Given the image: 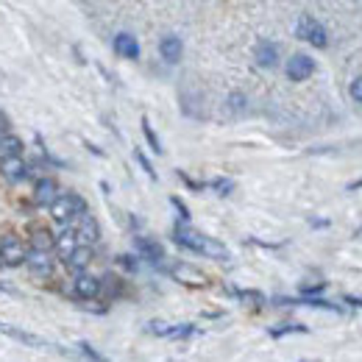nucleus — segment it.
I'll list each match as a JSON object with an SVG mask.
<instances>
[{
  "mask_svg": "<svg viewBox=\"0 0 362 362\" xmlns=\"http://www.w3.org/2000/svg\"><path fill=\"white\" fill-rule=\"evenodd\" d=\"M115 53L120 56V59H129V62H136L139 59V42H136L134 34H129V31H120L117 37H115Z\"/></svg>",
  "mask_w": 362,
  "mask_h": 362,
  "instance_id": "4468645a",
  "label": "nucleus"
},
{
  "mask_svg": "<svg viewBox=\"0 0 362 362\" xmlns=\"http://www.w3.org/2000/svg\"><path fill=\"white\" fill-rule=\"evenodd\" d=\"M25 268L34 273L37 279H53V273H56L53 251H37V248H31L28 251V259H25Z\"/></svg>",
  "mask_w": 362,
  "mask_h": 362,
  "instance_id": "6e6552de",
  "label": "nucleus"
},
{
  "mask_svg": "<svg viewBox=\"0 0 362 362\" xmlns=\"http://www.w3.org/2000/svg\"><path fill=\"white\" fill-rule=\"evenodd\" d=\"M170 204H173V206L179 209V218H181V221H187V223H189V209H187V206L181 204L179 198H170Z\"/></svg>",
  "mask_w": 362,
  "mask_h": 362,
  "instance_id": "2f4dec72",
  "label": "nucleus"
},
{
  "mask_svg": "<svg viewBox=\"0 0 362 362\" xmlns=\"http://www.w3.org/2000/svg\"><path fill=\"white\" fill-rule=\"evenodd\" d=\"M357 189H362V179L354 181V184H349V192H357Z\"/></svg>",
  "mask_w": 362,
  "mask_h": 362,
  "instance_id": "f704fd0d",
  "label": "nucleus"
},
{
  "mask_svg": "<svg viewBox=\"0 0 362 362\" xmlns=\"http://www.w3.org/2000/svg\"><path fill=\"white\" fill-rule=\"evenodd\" d=\"M8 126H11V123H8V117H6L3 112H0V136H3L6 132H8Z\"/></svg>",
  "mask_w": 362,
  "mask_h": 362,
  "instance_id": "473e14b6",
  "label": "nucleus"
},
{
  "mask_svg": "<svg viewBox=\"0 0 362 362\" xmlns=\"http://www.w3.org/2000/svg\"><path fill=\"white\" fill-rule=\"evenodd\" d=\"M351 98H354L357 103H362V76H357V78L351 81Z\"/></svg>",
  "mask_w": 362,
  "mask_h": 362,
  "instance_id": "7c9ffc66",
  "label": "nucleus"
},
{
  "mask_svg": "<svg viewBox=\"0 0 362 362\" xmlns=\"http://www.w3.org/2000/svg\"><path fill=\"white\" fill-rule=\"evenodd\" d=\"M117 262L126 268L129 273H134L136 268H139V262H136V257H132V254H123V257H117Z\"/></svg>",
  "mask_w": 362,
  "mask_h": 362,
  "instance_id": "cd10ccee",
  "label": "nucleus"
},
{
  "mask_svg": "<svg viewBox=\"0 0 362 362\" xmlns=\"http://www.w3.org/2000/svg\"><path fill=\"white\" fill-rule=\"evenodd\" d=\"M343 301H346V304H354V307H362V298H354V296H346Z\"/></svg>",
  "mask_w": 362,
  "mask_h": 362,
  "instance_id": "72a5a7b5",
  "label": "nucleus"
},
{
  "mask_svg": "<svg viewBox=\"0 0 362 362\" xmlns=\"http://www.w3.org/2000/svg\"><path fill=\"white\" fill-rule=\"evenodd\" d=\"M234 296H237L240 301L254 304V307H262V304H265V296H262V293H257V290H234Z\"/></svg>",
  "mask_w": 362,
  "mask_h": 362,
  "instance_id": "b1692460",
  "label": "nucleus"
},
{
  "mask_svg": "<svg viewBox=\"0 0 362 362\" xmlns=\"http://www.w3.org/2000/svg\"><path fill=\"white\" fill-rule=\"evenodd\" d=\"M209 187H212L218 195H223V198L234 192V181H231V179H212V181H209Z\"/></svg>",
  "mask_w": 362,
  "mask_h": 362,
  "instance_id": "393cba45",
  "label": "nucleus"
},
{
  "mask_svg": "<svg viewBox=\"0 0 362 362\" xmlns=\"http://www.w3.org/2000/svg\"><path fill=\"white\" fill-rule=\"evenodd\" d=\"M23 148H25V142H23L20 136L14 134L11 129H8L6 134L0 136V159H6V156H14V153H23Z\"/></svg>",
  "mask_w": 362,
  "mask_h": 362,
  "instance_id": "aec40b11",
  "label": "nucleus"
},
{
  "mask_svg": "<svg viewBox=\"0 0 362 362\" xmlns=\"http://www.w3.org/2000/svg\"><path fill=\"white\" fill-rule=\"evenodd\" d=\"M195 334V326L192 323H173L170 326V340H187V337H192Z\"/></svg>",
  "mask_w": 362,
  "mask_h": 362,
  "instance_id": "4be33fe9",
  "label": "nucleus"
},
{
  "mask_svg": "<svg viewBox=\"0 0 362 362\" xmlns=\"http://www.w3.org/2000/svg\"><path fill=\"white\" fill-rule=\"evenodd\" d=\"M28 245L23 237H17L14 231L3 234L0 237V268H17V265H25L28 259Z\"/></svg>",
  "mask_w": 362,
  "mask_h": 362,
  "instance_id": "7ed1b4c3",
  "label": "nucleus"
},
{
  "mask_svg": "<svg viewBox=\"0 0 362 362\" xmlns=\"http://www.w3.org/2000/svg\"><path fill=\"white\" fill-rule=\"evenodd\" d=\"M136 251H139V257L145 259V262H151V265H162V259H165V248H162V243H156V240H151V237H136Z\"/></svg>",
  "mask_w": 362,
  "mask_h": 362,
  "instance_id": "ddd939ff",
  "label": "nucleus"
},
{
  "mask_svg": "<svg viewBox=\"0 0 362 362\" xmlns=\"http://www.w3.org/2000/svg\"><path fill=\"white\" fill-rule=\"evenodd\" d=\"M254 59H257V64L259 67H265V70H271L279 64V45L276 42H268V40H262L257 50H254Z\"/></svg>",
  "mask_w": 362,
  "mask_h": 362,
  "instance_id": "f3484780",
  "label": "nucleus"
},
{
  "mask_svg": "<svg viewBox=\"0 0 362 362\" xmlns=\"http://www.w3.org/2000/svg\"><path fill=\"white\" fill-rule=\"evenodd\" d=\"M0 290H6V287H3V284H0Z\"/></svg>",
  "mask_w": 362,
  "mask_h": 362,
  "instance_id": "c9c22d12",
  "label": "nucleus"
},
{
  "mask_svg": "<svg viewBox=\"0 0 362 362\" xmlns=\"http://www.w3.org/2000/svg\"><path fill=\"white\" fill-rule=\"evenodd\" d=\"M53 245H56L53 231H47L45 226L31 228V248H37V251H53Z\"/></svg>",
  "mask_w": 362,
  "mask_h": 362,
  "instance_id": "6ab92c4d",
  "label": "nucleus"
},
{
  "mask_svg": "<svg viewBox=\"0 0 362 362\" xmlns=\"http://www.w3.org/2000/svg\"><path fill=\"white\" fill-rule=\"evenodd\" d=\"M0 332L3 334H8L11 340H20V343H25V346H34V349H56V346H50L47 340L42 337H37V334H31V332H23V329H17V326H8V323H3L0 320Z\"/></svg>",
  "mask_w": 362,
  "mask_h": 362,
  "instance_id": "2eb2a0df",
  "label": "nucleus"
},
{
  "mask_svg": "<svg viewBox=\"0 0 362 362\" xmlns=\"http://www.w3.org/2000/svg\"><path fill=\"white\" fill-rule=\"evenodd\" d=\"M179 176H181V181H184V184H187V187H189V189H195V192H201V189H204V187H206V184H204V181H195V179H189V176H187V173H184V170H179Z\"/></svg>",
  "mask_w": 362,
  "mask_h": 362,
  "instance_id": "c85d7f7f",
  "label": "nucleus"
},
{
  "mask_svg": "<svg viewBox=\"0 0 362 362\" xmlns=\"http://www.w3.org/2000/svg\"><path fill=\"white\" fill-rule=\"evenodd\" d=\"M293 332L304 334L307 326H301V323H279V326H273L271 329V337H284V334H293Z\"/></svg>",
  "mask_w": 362,
  "mask_h": 362,
  "instance_id": "5701e85b",
  "label": "nucleus"
},
{
  "mask_svg": "<svg viewBox=\"0 0 362 362\" xmlns=\"http://www.w3.org/2000/svg\"><path fill=\"white\" fill-rule=\"evenodd\" d=\"M81 243H78V234H76V226L73 223H67V226L62 228V234H56V245H53V254L59 257V259H67L76 248H78Z\"/></svg>",
  "mask_w": 362,
  "mask_h": 362,
  "instance_id": "f8f14e48",
  "label": "nucleus"
},
{
  "mask_svg": "<svg viewBox=\"0 0 362 362\" xmlns=\"http://www.w3.org/2000/svg\"><path fill=\"white\" fill-rule=\"evenodd\" d=\"M70 296L78 298V301H92L100 296V279L90 276L87 271L76 273V279L70 281Z\"/></svg>",
  "mask_w": 362,
  "mask_h": 362,
  "instance_id": "0eeeda50",
  "label": "nucleus"
},
{
  "mask_svg": "<svg viewBox=\"0 0 362 362\" xmlns=\"http://www.w3.org/2000/svg\"><path fill=\"white\" fill-rule=\"evenodd\" d=\"M31 170H34V165H28V162L23 159V153H14V156L0 159V179L6 181V184H20V181H25L31 176Z\"/></svg>",
  "mask_w": 362,
  "mask_h": 362,
  "instance_id": "20e7f679",
  "label": "nucleus"
},
{
  "mask_svg": "<svg viewBox=\"0 0 362 362\" xmlns=\"http://www.w3.org/2000/svg\"><path fill=\"white\" fill-rule=\"evenodd\" d=\"M170 326H173V323H165V320H151L145 329H148L151 334H156V337H168V334H170Z\"/></svg>",
  "mask_w": 362,
  "mask_h": 362,
  "instance_id": "a878e982",
  "label": "nucleus"
},
{
  "mask_svg": "<svg viewBox=\"0 0 362 362\" xmlns=\"http://www.w3.org/2000/svg\"><path fill=\"white\" fill-rule=\"evenodd\" d=\"M173 243L181 245V248H187V251L204 254V257H209V259L228 262L226 245H223V243H218V240H212V237H206V234H201V231H195V228H189L187 221H181V223L173 226Z\"/></svg>",
  "mask_w": 362,
  "mask_h": 362,
  "instance_id": "f257e3e1",
  "label": "nucleus"
},
{
  "mask_svg": "<svg viewBox=\"0 0 362 362\" xmlns=\"http://www.w3.org/2000/svg\"><path fill=\"white\" fill-rule=\"evenodd\" d=\"M142 134H145V139H148V145H151L153 153H165V148H162V142H159L156 132L151 129V120H148V117H142Z\"/></svg>",
  "mask_w": 362,
  "mask_h": 362,
  "instance_id": "412c9836",
  "label": "nucleus"
},
{
  "mask_svg": "<svg viewBox=\"0 0 362 362\" xmlns=\"http://www.w3.org/2000/svg\"><path fill=\"white\" fill-rule=\"evenodd\" d=\"M47 212H50V218H53L56 223L67 226V223H73L81 212H87V201H84L81 195H76V192H59L56 201L47 206Z\"/></svg>",
  "mask_w": 362,
  "mask_h": 362,
  "instance_id": "f03ea898",
  "label": "nucleus"
},
{
  "mask_svg": "<svg viewBox=\"0 0 362 362\" xmlns=\"http://www.w3.org/2000/svg\"><path fill=\"white\" fill-rule=\"evenodd\" d=\"M159 56H162L168 64H179L181 56H184V42H181V37H176V34L162 37V42H159Z\"/></svg>",
  "mask_w": 362,
  "mask_h": 362,
  "instance_id": "dca6fc26",
  "label": "nucleus"
},
{
  "mask_svg": "<svg viewBox=\"0 0 362 362\" xmlns=\"http://www.w3.org/2000/svg\"><path fill=\"white\" fill-rule=\"evenodd\" d=\"M92 262V245H78L67 259H64V265H67V271L70 273H81L87 271Z\"/></svg>",
  "mask_w": 362,
  "mask_h": 362,
  "instance_id": "a211bd4d",
  "label": "nucleus"
},
{
  "mask_svg": "<svg viewBox=\"0 0 362 362\" xmlns=\"http://www.w3.org/2000/svg\"><path fill=\"white\" fill-rule=\"evenodd\" d=\"M168 273L173 281H179L184 287H209V276L189 262H176L173 268H168Z\"/></svg>",
  "mask_w": 362,
  "mask_h": 362,
  "instance_id": "423d86ee",
  "label": "nucleus"
},
{
  "mask_svg": "<svg viewBox=\"0 0 362 362\" xmlns=\"http://www.w3.org/2000/svg\"><path fill=\"white\" fill-rule=\"evenodd\" d=\"M56 195H59V184H56V179H50V176H42V179H37V184H34V192H31V198H34V206H40V209H47V206L56 201Z\"/></svg>",
  "mask_w": 362,
  "mask_h": 362,
  "instance_id": "9b49d317",
  "label": "nucleus"
},
{
  "mask_svg": "<svg viewBox=\"0 0 362 362\" xmlns=\"http://www.w3.org/2000/svg\"><path fill=\"white\" fill-rule=\"evenodd\" d=\"M134 156H136V162H139V165H142V170H145V173H148V176H151V179H153V181L159 179V176H156V170H153V165H151V162H148V156H145V153H142V151H139V148H136V151H134Z\"/></svg>",
  "mask_w": 362,
  "mask_h": 362,
  "instance_id": "bb28decb",
  "label": "nucleus"
},
{
  "mask_svg": "<svg viewBox=\"0 0 362 362\" xmlns=\"http://www.w3.org/2000/svg\"><path fill=\"white\" fill-rule=\"evenodd\" d=\"M78 351H81L84 357H90V360H103V354H98L90 343H78Z\"/></svg>",
  "mask_w": 362,
  "mask_h": 362,
  "instance_id": "c756f323",
  "label": "nucleus"
},
{
  "mask_svg": "<svg viewBox=\"0 0 362 362\" xmlns=\"http://www.w3.org/2000/svg\"><path fill=\"white\" fill-rule=\"evenodd\" d=\"M73 226H76V234H78V243L81 245H95L100 240V226H98V221L92 218L90 212H81L73 221Z\"/></svg>",
  "mask_w": 362,
  "mask_h": 362,
  "instance_id": "9d476101",
  "label": "nucleus"
},
{
  "mask_svg": "<svg viewBox=\"0 0 362 362\" xmlns=\"http://www.w3.org/2000/svg\"><path fill=\"white\" fill-rule=\"evenodd\" d=\"M296 37L298 40H304V42H310L313 47H326L329 45V34H326V28L317 23L315 17H301L298 20V25H296Z\"/></svg>",
  "mask_w": 362,
  "mask_h": 362,
  "instance_id": "39448f33",
  "label": "nucleus"
},
{
  "mask_svg": "<svg viewBox=\"0 0 362 362\" xmlns=\"http://www.w3.org/2000/svg\"><path fill=\"white\" fill-rule=\"evenodd\" d=\"M284 73H287L290 81H307V78L315 73V59L307 56V53H296V56L287 59Z\"/></svg>",
  "mask_w": 362,
  "mask_h": 362,
  "instance_id": "1a4fd4ad",
  "label": "nucleus"
}]
</instances>
